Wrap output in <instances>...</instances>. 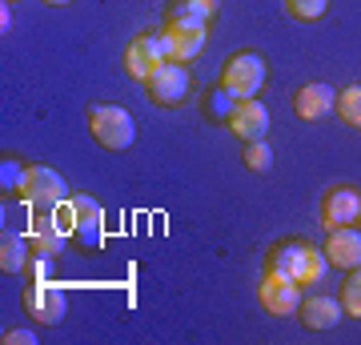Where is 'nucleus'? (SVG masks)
<instances>
[{
  "label": "nucleus",
  "instance_id": "1",
  "mask_svg": "<svg viewBox=\"0 0 361 345\" xmlns=\"http://www.w3.org/2000/svg\"><path fill=\"white\" fill-rule=\"evenodd\" d=\"M325 265H329L325 253L313 241H305V237H285V241H277L269 253H265V269H281V273H289L301 289H310V285L322 282Z\"/></svg>",
  "mask_w": 361,
  "mask_h": 345
},
{
  "label": "nucleus",
  "instance_id": "2",
  "mask_svg": "<svg viewBox=\"0 0 361 345\" xmlns=\"http://www.w3.org/2000/svg\"><path fill=\"white\" fill-rule=\"evenodd\" d=\"M265 77H269V64H265V56H257V52H233V56H225V64H221L217 73V89L225 92V97H237V101H245V97H257L261 89H265Z\"/></svg>",
  "mask_w": 361,
  "mask_h": 345
},
{
  "label": "nucleus",
  "instance_id": "3",
  "mask_svg": "<svg viewBox=\"0 0 361 345\" xmlns=\"http://www.w3.org/2000/svg\"><path fill=\"white\" fill-rule=\"evenodd\" d=\"M89 133L104 153H125L137 141V121L121 104H92L89 109Z\"/></svg>",
  "mask_w": 361,
  "mask_h": 345
},
{
  "label": "nucleus",
  "instance_id": "4",
  "mask_svg": "<svg viewBox=\"0 0 361 345\" xmlns=\"http://www.w3.org/2000/svg\"><path fill=\"white\" fill-rule=\"evenodd\" d=\"M257 301L273 317H293L297 305H301V285L289 273H281V269H265L257 285Z\"/></svg>",
  "mask_w": 361,
  "mask_h": 345
},
{
  "label": "nucleus",
  "instance_id": "5",
  "mask_svg": "<svg viewBox=\"0 0 361 345\" xmlns=\"http://www.w3.org/2000/svg\"><path fill=\"white\" fill-rule=\"evenodd\" d=\"M145 89H149V101H153L157 109H177V104L189 97V68L177 64V61H165L153 77L145 80Z\"/></svg>",
  "mask_w": 361,
  "mask_h": 345
},
{
  "label": "nucleus",
  "instance_id": "6",
  "mask_svg": "<svg viewBox=\"0 0 361 345\" xmlns=\"http://www.w3.org/2000/svg\"><path fill=\"white\" fill-rule=\"evenodd\" d=\"M225 128H229L237 141H261V137L269 133V109H265L257 97H245V101H229Z\"/></svg>",
  "mask_w": 361,
  "mask_h": 345
},
{
  "label": "nucleus",
  "instance_id": "7",
  "mask_svg": "<svg viewBox=\"0 0 361 345\" xmlns=\"http://www.w3.org/2000/svg\"><path fill=\"white\" fill-rule=\"evenodd\" d=\"M20 305H25L28 321H37V325H61V321H65L68 301H65V293H61L56 285L32 282L25 293H20Z\"/></svg>",
  "mask_w": 361,
  "mask_h": 345
},
{
  "label": "nucleus",
  "instance_id": "8",
  "mask_svg": "<svg viewBox=\"0 0 361 345\" xmlns=\"http://www.w3.org/2000/svg\"><path fill=\"white\" fill-rule=\"evenodd\" d=\"M68 197L65 177L49 165H28V181H25V201L37 205V209H52Z\"/></svg>",
  "mask_w": 361,
  "mask_h": 345
},
{
  "label": "nucleus",
  "instance_id": "9",
  "mask_svg": "<svg viewBox=\"0 0 361 345\" xmlns=\"http://www.w3.org/2000/svg\"><path fill=\"white\" fill-rule=\"evenodd\" d=\"M361 221V193L349 185H334L322 197V225L325 229H341V225H357Z\"/></svg>",
  "mask_w": 361,
  "mask_h": 345
},
{
  "label": "nucleus",
  "instance_id": "10",
  "mask_svg": "<svg viewBox=\"0 0 361 345\" xmlns=\"http://www.w3.org/2000/svg\"><path fill=\"white\" fill-rule=\"evenodd\" d=\"M329 237H325L322 253L325 261L334 269H357L361 265V233L353 229V225H341V229H325Z\"/></svg>",
  "mask_w": 361,
  "mask_h": 345
},
{
  "label": "nucleus",
  "instance_id": "11",
  "mask_svg": "<svg viewBox=\"0 0 361 345\" xmlns=\"http://www.w3.org/2000/svg\"><path fill=\"white\" fill-rule=\"evenodd\" d=\"M297 317H301V325H305V329H334V325H341L345 309H341V297L310 293V297H301Z\"/></svg>",
  "mask_w": 361,
  "mask_h": 345
},
{
  "label": "nucleus",
  "instance_id": "12",
  "mask_svg": "<svg viewBox=\"0 0 361 345\" xmlns=\"http://www.w3.org/2000/svg\"><path fill=\"white\" fill-rule=\"evenodd\" d=\"M165 64V56H161V49H157V37L153 32H145V37H133L129 49H125V73H129L133 80H149Z\"/></svg>",
  "mask_w": 361,
  "mask_h": 345
},
{
  "label": "nucleus",
  "instance_id": "13",
  "mask_svg": "<svg viewBox=\"0 0 361 345\" xmlns=\"http://www.w3.org/2000/svg\"><path fill=\"white\" fill-rule=\"evenodd\" d=\"M334 101H337V92L329 89V85H322V80H313V85H301V89L289 97V109H293V116H301V121H322L325 113H334Z\"/></svg>",
  "mask_w": 361,
  "mask_h": 345
},
{
  "label": "nucleus",
  "instance_id": "14",
  "mask_svg": "<svg viewBox=\"0 0 361 345\" xmlns=\"http://www.w3.org/2000/svg\"><path fill=\"white\" fill-rule=\"evenodd\" d=\"M68 205H73V237L80 245H97L101 237V205L92 201L89 193H68Z\"/></svg>",
  "mask_w": 361,
  "mask_h": 345
},
{
  "label": "nucleus",
  "instance_id": "15",
  "mask_svg": "<svg viewBox=\"0 0 361 345\" xmlns=\"http://www.w3.org/2000/svg\"><path fill=\"white\" fill-rule=\"evenodd\" d=\"M28 245H32V253L37 257H61L68 245V233L56 225V217H52L49 209H44V217L32 225V233H28Z\"/></svg>",
  "mask_w": 361,
  "mask_h": 345
},
{
  "label": "nucleus",
  "instance_id": "16",
  "mask_svg": "<svg viewBox=\"0 0 361 345\" xmlns=\"http://www.w3.org/2000/svg\"><path fill=\"white\" fill-rule=\"evenodd\" d=\"M209 20H213V13L197 0H169L165 8V28H205L209 32Z\"/></svg>",
  "mask_w": 361,
  "mask_h": 345
},
{
  "label": "nucleus",
  "instance_id": "17",
  "mask_svg": "<svg viewBox=\"0 0 361 345\" xmlns=\"http://www.w3.org/2000/svg\"><path fill=\"white\" fill-rule=\"evenodd\" d=\"M32 245L20 237V233H0V273H25L32 265V257H28Z\"/></svg>",
  "mask_w": 361,
  "mask_h": 345
},
{
  "label": "nucleus",
  "instance_id": "18",
  "mask_svg": "<svg viewBox=\"0 0 361 345\" xmlns=\"http://www.w3.org/2000/svg\"><path fill=\"white\" fill-rule=\"evenodd\" d=\"M169 37H173V56H169V61L189 64V61H197V56L205 52L209 32L205 28H169Z\"/></svg>",
  "mask_w": 361,
  "mask_h": 345
},
{
  "label": "nucleus",
  "instance_id": "19",
  "mask_svg": "<svg viewBox=\"0 0 361 345\" xmlns=\"http://www.w3.org/2000/svg\"><path fill=\"white\" fill-rule=\"evenodd\" d=\"M25 181H28V165H20L16 157H4L0 165V189H4V205L8 201H25Z\"/></svg>",
  "mask_w": 361,
  "mask_h": 345
},
{
  "label": "nucleus",
  "instance_id": "20",
  "mask_svg": "<svg viewBox=\"0 0 361 345\" xmlns=\"http://www.w3.org/2000/svg\"><path fill=\"white\" fill-rule=\"evenodd\" d=\"M334 113L341 116V121H345L349 128H361V85H349V89L337 92Z\"/></svg>",
  "mask_w": 361,
  "mask_h": 345
},
{
  "label": "nucleus",
  "instance_id": "21",
  "mask_svg": "<svg viewBox=\"0 0 361 345\" xmlns=\"http://www.w3.org/2000/svg\"><path fill=\"white\" fill-rule=\"evenodd\" d=\"M341 309L345 317H361V265L357 269H345V282H341Z\"/></svg>",
  "mask_w": 361,
  "mask_h": 345
},
{
  "label": "nucleus",
  "instance_id": "22",
  "mask_svg": "<svg viewBox=\"0 0 361 345\" xmlns=\"http://www.w3.org/2000/svg\"><path fill=\"white\" fill-rule=\"evenodd\" d=\"M241 161H245V169H253V173H269L273 169V149L269 141L261 137V141H245V153H241Z\"/></svg>",
  "mask_w": 361,
  "mask_h": 345
},
{
  "label": "nucleus",
  "instance_id": "23",
  "mask_svg": "<svg viewBox=\"0 0 361 345\" xmlns=\"http://www.w3.org/2000/svg\"><path fill=\"white\" fill-rule=\"evenodd\" d=\"M325 8H329V0H285V13L293 20H322Z\"/></svg>",
  "mask_w": 361,
  "mask_h": 345
},
{
  "label": "nucleus",
  "instance_id": "24",
  "mask_svg": "<svg viewBox=\"0 0 361 345\" xmlns=\"http://www.w3.org/2000/svg\"><path fill=\"white\" fill-rule=\"evenodd\" d=\"M0 341L4 345H37V333L32 329H4L0 333Z\"/></svg>",
  "mask_w": 361,
  "mask_h": 345
},
{
  "label": "nucleus",
  "instance_id": "25",
  "mask_svg": "<svg viewBox=\"0 0 361 345\" xmlns=\"http://www.w3.org/2000/svg\"><path fill=\"white\" fill-rule=\"evenodd\" d=\"M13 28V8H8V0H4V8H0V32H8Z\"/></svg>",
  "mask_w": 361,
  "mask_h": 345
},
{
  "label": "nucleus",
  "instance_id": "26",
  "mask_svg": "<svg viewBox=\"0 0 361 345\" xmlns=\"http://www.w3.org/2000/svg\"><path fill=\"white\" fill-rule=\"evenodd\" d=\"M44 4H49V8H68L73 0H44Z\"/></svg>",
  "mask_w": 361,
  "mask_h": 345
}]
</instances>
